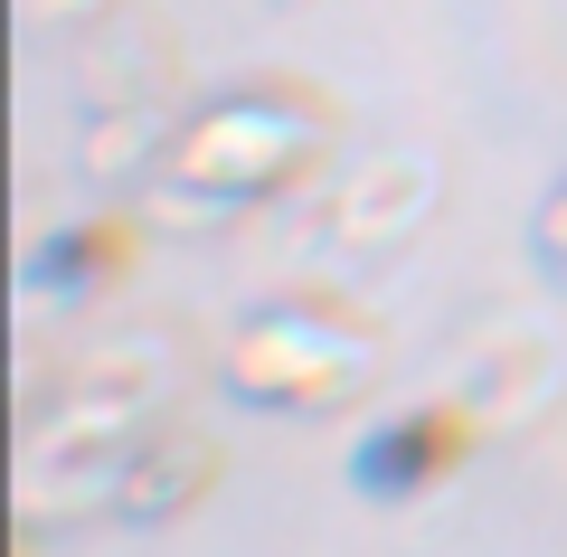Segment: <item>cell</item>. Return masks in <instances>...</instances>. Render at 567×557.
Masks as SVG:
<instances>
[{"mask_svg": "<svg viewBox=\"0 0 567 557\" xmlns=\"http://www.w3.org/2000/svg\"><path fill=\"white\" fill-rule=\"evenodd\" d=\"M303 152H312V123L293 104H275V95H237V104H218V114H199L181 133V171L199 189H218V199L284 189V179L303 171Z\"/></svg>", "mask_w": 567, "mask_h": 557, "instance_id": "7a4b0ae2", "label": "cell"}, {"mask_svg": "<svg viewBox=\"0 0 567 557\" xmlns=\"http://www.w3.org/2000/svg\"><path fill=\"white\" fill-rule=\"evenodd\" d=\"M360 369H369V340L331 312H265L227 350V379L256 406H331L360 388Z\"/></svg>", "mask_w": 567, "mask_h": 557, "instance_id": "6da1fadb", "label": "cell"}]
</instances>
